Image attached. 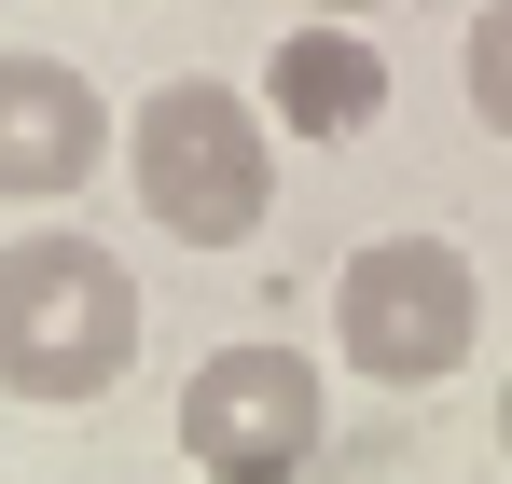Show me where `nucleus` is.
Wrapping results in <instances>:
<instances>
[{
	"instance_id": "f257e3e1",
	"label": "nucleus",
	"mask_w": 512,
	"mask_h": 484,
	"mask_svg": "<svg viewBox=\"0 0 512 484\" xmlns=\"http://www.w3.org/2000/svg\"><path fill=\"white\" fill-rule=\"evenodd\" d=\"M139 332H153V305L97 236L42 222L0 249V402H42V415L111 402L139 374Z\"/></svg>"
},
{
	"instance_id": "f03ea898",
	"label": "nucleus",
	"mask_w": 512,
	"mask_h": 484,
	"mask_svg": "<svg viewBox=\"0 0 512 484\" xmlns=\"http://www.w3.org/2000/svg\"><path fill=\"white\" fill-rule=\"evenodd\" d=\"M125 194L180 249H250L277 222V111L250 83H208V70L153 83L125 111Z\"/></svg>"
},
{
	"instance_id": "7ed1b4c3",
	"label": "nucleus",
	"mask_w": 512,
	"mask_h": 484,
	"mask_svg": "<svg viewBox=\"0 0 512 484\" xmlns=\"http://www.w3.org/2000/svg\"><path fill=\"white\" fill-rule=\"evenodd\" d=\"M485 346V277L457 236H360L333 263V360L360 388H443Z\"/></svg>"
},
{
	"instance_id": "20e7f679",
	"label": "nucleus",
	"mask_w": 512,
	"mask_h": 484,
	"mask_svg": "<svg viewBox=\"0 0 512 484\" xmlns=\"http://www.w3.org/2000/svg\"><path fill=\"white\" fill-rule=\"evenodd\" d=\"M319 443H333V374L277 332L208 346L180 374V471L194 484H305Z\"/></svg>"
},
{
	"instance_id": "39448f33",
	"label": "nucleus",
	"mask_w": 512,
	"mask_h": 484,
	"mask_svg": "<svg viewBox=\"0 0 512 484\" xmlns=\"http://www.w3.org/2000/svg\"><path fill=\"white\" fill-rule=\"evenodd\" d=\"M111 166V97L70 56H0V194L14 208H56Z\"/></svg>"
},
{
	"instance_id": "423d86ee",
	"label": "nucleus",
	"mask_w": 512,
	"mask_h": 484,
	"mask_svg": "<svg viewBox=\"0 0 512 484\" xmlns=\"http://www.w3.org/2000/svg\"><path fill=\"white\" fill-rule=\"evenodd\" d=\"M263 111H277V139H360L388 111V56L333 14H291V42L263 56Z\"/></svg>"
},
{
	"instance_id": "0eeeda50",
	"label": "nucleus",
	"mask_w": 512,
	"mask_h": 484,
	"mask_svg": "<svg viewBox=\"0 0 512 484\" xmlns=\"http://www.w3.org/2000/svg\"><path fill=\"white\" fill-rule=\"evenodd\" d=\"M457 83H471V125L512 139V0H471V28H457Z\"/></svg>"
},
{
	"instance_id": "6e6552de",
	"label": "nucleus",
	"mask_w": 512,
	"mask_h": 484,
	"mask_svg": "<svg viewBox=\"0 0 512 484\" xmlns=\"http://www.w3.org/2000/svg\"><path fill=\"white\" fill-rule=\"evenodd\" d=\"M305 14H333V28H360V14H388V0H305Z\"/></svg>"
},
{
	"instance_id": "1a4fd4ad",
	"label": "nucleus",
	"mask_w": 512,
	"mask_h": 484,
	"mask_svg": "<svg viewBox=\"0 0 512 484\" xmlns=\"http://www.w3.org/2000/svg\"><path fill=\"white\" fill-rule=\"evenodd\" d=\"M499 457H512V374H499Z\"/></svg>"
},
{
	"instance_id": "9d476101",
	"label": "nucleus",
	"mask_w": 512,
	"mask_h": 484,
	"mask_svg": "<svg viewBox=\"0 0 512 484\" xmlns=\"http://www.w3.org/2000/svg\"><path fill=\"white\" fill-rule=\"evenodd\" d=\"M180 484H194V471H180Z\"/></svg>"
}]
</instances>
